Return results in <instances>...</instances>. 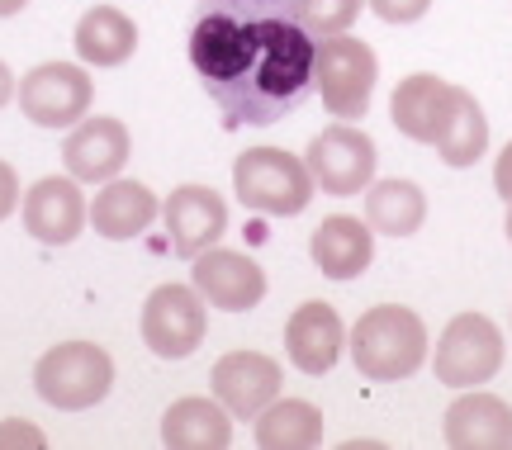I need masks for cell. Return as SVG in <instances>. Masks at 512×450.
<instances>
[{"mask_svg":"<svg viewBox=\"0 0 512 450\" xmlns=\"http://www.w3.org/2000/svg\"><path fill=\"white\" fill-rule=\"evenodd\" d=\"M494 190L512 204V143L498 152V162H494Z\"/></svg>","mask_w":512,"mask_h":450,"instance_id":"cell-28","label":"cell"},{"mask_svg":"<svg viewBox=\"0 0 512 450\" xmlns=\"http://www.w3.org/2000/svg\"><path fill=\"white\" fill-rule=\"evenodd\" d=\"M427 218V195L413 180H370L366 185V223L375 233L413 237Z\"/></svg>","mask_w":512,"mask_h":450,"instance_id":"cell-22","label":"cell"},{"mask_svg":"<svg viewBox=\"0 0 512 450\" xmlns=\"http://www.w3.org/2000/svg\"><path fill=\"white\" fill-rule=\"evenodd\" d=\"M204 299L190 285H157L143 304V342L152 356L162 360H185L195 356L204 342Z\"/></svg>","mask_w":512,"mask_h":450,"instance_id":"cell-9","label":"cell"},{"mask_svg":"<svg viewBox=\"0 0 512 450\" xmlns=\"http://www.w3.org/2000/svg\"><path fill=\"white\" fill-rule=\"evenodd\" d=\"M456 100H460V86H451V81H441L432 72H418L408 81H399L394 100H389V119H394V128L403 138L437 147L446 138V128H451Z\"/></svg>","mask_w":512,"mask_h":450,"instance_id":"cell-10","label":"cell"},{"mask_svg":"<svg viewBox=\"0 0 512 450\" xmlns=\"http://www.w3.org/2000/svg\"><path fill=\"white\" fill-rule=\"evenodd\" d=\"M5 441H24V446H43V436L34 427H24V422H10V427H0V446Z\"/></svg>","mask_w":512,"mask_h":450,"instance_id":"cell-29","label":"cell"},{"mask_svg":"<svg viewBox=\"0 0 512 450\" xmlns=\"http://www.w3.org/2000/svg\"><path fill=\"white\" fill-rule=\"evenodd\" d=\"M110 384H114V360L105 346H95V342H57L34 365L38 398L62 408V413L95 408L100 398L110 394Z\"/></svg>","mask_w":512,"mask_h":450,"instance_id":"cell-4","label":"cell"},{"mask_svg":"<svg viewBox=\"0 0 512 450\" xmlns=\"http://www.w3.org/2000/svg\"><path fill=\"white\" fill-rule=\"evenodd\" d=\"M503 228H508V242H512V204H508V223H503Z\"/></svg>","mask_w":512,"mask_h":450,"instance_id":"cell-32","label":"cell"},{"mask_svg":"<svg viewBox=\"0 0 512 450\" xmlns=\"http://www.w3.org/2000/svg\"><path fill=\"white\" fill-rule=\"evenodd\" d=\"M233 190H238V199L252 214L290 218L309 209L318 185H313L309 166L290 157L285 147H247L233 162Z\"/></svg>","mask_w":512,"mask_h":450,"instance_id":"cell-3","label":"cell"},{"mask_svg":"<svg viewBox=\"0 0 512 450\" xmlns=\"http://www.w3.org/2000/svg\"><path fill=\"white\" fill-rule=\"evenodd\" d=\"M375 162H380V152L370 143V133L351 128L347 119L323 128L304 152V166L323 195H361L375 180Z\"/></svg>","mask_w":512,"mask_h":450,"instance_id":"cell-8","label":"cell"},{"mask_svg":"<svg viewBox=\"0 0 512 450\" xmlns=\"http://www.w3.org/2000/svg\"><path fill=\"white\" fill-rule=\"evenodd\" d=\"M91 223V204L81 195L76 176H43L38 185L24 190V228L48 242V247H67L81 237V228Z\"/></svg>","mask_w":512,"mask_h":450,"instance_id":"cell-11","label":"cell"},{"mask_svg":"<svg viewBox=\"0 0 512 450\" xmlns=\"http://www.w3.org/2000/svg\"><path fill=\"white\" fill-rule=\"evenodd\" d=\"M214 398L233 417H256L280 398V365L261 351H228L214 365Z\"/></svg>","mask_w":512,"mask_h":450,"instance_id":"cell-15","label":"cell"},{"mask_svg":"<svg viewBox=\"0 0 512 450\" xmlns=\"http://www.w3.org/2000/svg\"><path fill=\"white\" fill-rule=\"evenodd\" d=\"M446 441L460 450H503L512 446V403L498 394H460L446 408Z\"/></svg>","mask_w":512,"mask_h":450,"instance_id":"cell-18","label":"cell"},{"mask_svg":"<svg viewBox=\"0 0 512 450\" xmlns=\"http://www.w3.org/2000/svg\"><path fill=\"white\" fill-rule=\"evenodd\" d=\"M370 10L384 19V24H413L432 10V0H366Z\"/></svg>","mask_w":512,"mask_h":450,"instance_id":"cell-26","label":"cell"},{"mask_svg":"<svg viewBox=\"0 0 512 450\" xmlns=\"http://www.w3.org/2000/svg\"><path fill=\"white\" fill-rule=\"evenodd\" d=\"M351 360H356L361 379H375V384L408 379L427 360V327L403 304L370 308L351 327Z\"/></svg>","mask_w":512,"mask_h":450,"instance_id":"cell-2","label":"cell"},{"mask_svg":"<svg viewBox=\"0 0 512 450\" xmlns=\"http://www.w3.org/2000/svg\"><path fill=\"white\" fill-rule=\"evenodd\" d=\"M19 95V86H15V76H10V67H5V62H0V109L10 105V100H15Z\"/></svg>","mask_w":512,"mask_h":450,"instance_id":"cell-30","label":"cell"},{"mask_svg":"<svg viewBox=\"0 0 512 450\" xmlns=\"http://www.w3.org/2000/svg\"><path fill=\"white\" fill-rule=\"evenodd\" d=\"M342 346H347V327H342L332 304L309 299V304L294 308V318L285 323V351H290L294 370H304V375H328L342 356Z\"/></svg>","mask_w":512,"mask_h":450,"instance_id":"cell-16","label":"cell"},{"mask_svg":"<svg viewBox=\"0 0 512 450\" xmlns=\"http://www.w3.org/2000/svg\"><path fill=\"white\" fill-rule=\"evenodd\" d=\"M195 289H200L204 304L223 308V313H252L266 299V270L247 252L209 247L195 256Z\"/></svg>","mask_w":512,"mask_h":450,"instance_id":"cell-13","label":"cell"},{"mask_svg":"<svg viewBox=\"0 0 512 450\" xmlns=\"http://www.w3.org/2000/svg\"><path fill=\"white\" fill-rule=\"evenodd\" d=\"M19 209V176L10 162H0V223Z\"/></svg>","mask_w":512,"mask_h":450,"instance_id":"cell-27","label":"cell"},{"mask_svg":"<svg viewBox=\"0 0 512 450\" xmlns=\"http://www.w3.org/2000/svg\"><path fill=\"white\" fill-rule=\"evenodd\" d=\"M294 15H299V24L313 38H332V34H347L356 24L361 0H294Z\"/></svg>","mask_w":512,"mask_h":450,"instance_id":"cell-25","label":"cell"},{"mask_svg":"<svg viewBox=\"0 0 512 450\" xmlns=\"http://www.w3.org/2000/svg\"><path fill=\"white\" fill-rule=\"evenodd\" d=\"M162 214L157 195L147 190L143 180H105L95 190V204H91V228L110 242H128L152 228V218Z\"/></svg>","mask_w":512,"mask_h":450,"instance_id":"cell-19","label":"cell"},{"mask_svg":"<svg viewBox=\"0 0 512 450\" xmlns=\"http://www.w3.org/2000/svg\"><path fill=\"white\" fill-rule=\"evenodd\" d=\"M323 441V413L304 398H275L256 413V446L266 450H309Z\"/></svg>","mask_w":512,"mask_h":450,"instance_id":"cell-23","label":"cell"},{"mask_svg":"<svg viewBox=\"0 0 512 450\" xmlns=\"http://www.w3.org/2000/svg\"><path fill=\"white\" fill-rule=\"evenodd\" d=\"M29 0H0V19H10V15H19Z\"/></svg>","mask_w":512,"mask_h":450,"instance_id":"cell-31","label":"cell"},{"mask_svg":"<svg viewBox=\"0 0 512 450\" xmlns=\"http://www.w3.org/2000/svg\"><path fill=\"white\" fill-rule=\"evenodd\" d=\"M318 38L299 24L294 0H195L190 62L228 124L266 128L313 90Z\"/></svg>","mask_w":512,"mask_h":450,"instance_id":"cell-1","label":"cell"},{"mask_svg":"<svg viewBox=\"0 0 512 450\" xmlns=\"http://www.w3.org/2000/svg\"><path fill=\"white\" fill-rule=\"evenodd\" d=\"M91 76L76 62H43L19 81V109L38 128H76L91 114Z\"/></svg>","mask_w":512,"mask_h":450,"instance_id":"cell-7","label":"cell"},{"mask_svg":"<svg viewBox=\"0 0 512 450\" xmlns=\"http://www.w3.org/2000/svg\"><path fill=\"white\" fill-rule=\"evenodd\" d=\"M432 370L451 389H479V384H489L503 370V332H498V323L484 318V313L451 318L437 342Z\"/></svg>","mask_w":512,"mask_h":450,"instance_id":"cell-6","label":"cell"},{"mask_svg":"<svg viewBox=\"0 0 512 450\" xmlns=\"http://www.w3.org/2000/svg\"><path fill=\"white\" fill-rule=\"evenodd\" d=\"M128 152H133V138L128 128L110 114H86L81 124L67 133L62 143V162H67V176L86 180V185H105L124 171Z\"/></svg>","mask_w":512,"mask_h":450,"instance_id":"cell-12","label":"cell"},{"mask_svg":"<svg viewBox=\"0 0 512 450\" xmlns=\"http://www.w3.org/2000/svg\"><path fill=\"white\" fill-rule=\"evenodd\" d=\"M219 398H176L162 417V441L181 450H223L233 441V422Z\"/></svg>","mask_w":512,"mask_h":450,"instance_id":"cell-20","label":"cell"},{"mask_svg":"<svg viewBox=\"0 0 512 450\" xmlns=\"http://www.w3.org/2000/svg\"><path fill=\"white\" fill-rule=\"evenodd\" d=\"M162 218H166L171 252H181V256L209 252L228 233V204L209 185H181V190H171V199L162 204Z\"/></svg>","mask_w":512,"mask_h":450,"instance_id":"cell-14","label":"cell"},{"mask_svg":"<svg viewBox=\"0 0 512 450\" xmlns=\"http://www.w3.org/2000/svg\"><path fill=\"white\" fill-rule=\"evenodd\" d=\"M375 76H380V62H375V48L366 38H351V34L318 38L313 86L323 95L328 114L347 119V124L361 119L370 109V95H375Z\"/></svg>","mask_w":512,"mask_h":450,"instance_id":"cell-5","label":"cell"},{"mask_svg":"<svg viewBox=\"0 0 512 450\" xmlns=\"http://www.w3.org/2000/svg\"><path fill=\"white\" fill-rule=\"evenodd\" d=\"M484 152H489V119H484V109H479L475 95L460 90L451 128H446V138L437 143V157L446 166H475Z\"/></svg>","mask_w":512,"mask_h":450,"instance_id":"cell-24","label":"cell"},{"mask_svg":"<svg viewBox=\"0 0 512 450\" xmlns=\"http://www.w3.org/2000/svg\"><path fill=\"white\" fill-rule=\"evenodd\" d=\"M76 57L86 62V67H119L133 57L138 48V29H133V19L124 10H114V5H95L86 15L76 19Z\"/></svg>","mask_w":512,"mask_h":450,"instance_id":"cell-21","label":"cell"},{"mask_svg":"<svg viewBox=\"0 0 512 450\" xmlns=\"http://www.w3.org/2000/svg\"><path fill=\"white\" fill-rule=\"evenodd\" d=\"M309 256L328 280H356V275H366L370 270V256H375V228L361 223V218H351V214H332L313 228Z\"/></svg>","mask_w":512,"mask_h":450,"instance_id":"cell-17","label":"cell"}]
</instances>
